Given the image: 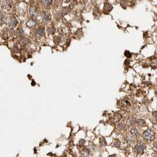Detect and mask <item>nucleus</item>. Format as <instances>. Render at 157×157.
Listing matches in <instances>:
<instances>
[{
	"label": "nucleus",
	"instance_id": "nucleus-1",
	"mask_svg": "<svg viewBox=\"0 0 157 157\" xmlns=\"http://www.w3.org/2000/svg\"><path fill=\"white\" fill-rule=\"evenodd\" d=\"M154 132L151 130H147L144 132L143 136L145 139L148 141H152L154 139Z\"/></svg>",
	"mask_w": 157,
	"mask_h": 157
},
{
	"label": "nucleus",
	"instance_id": "nucleus-2",
	"mask_svg": "<svg viewBox=\"0 0 157 157\" xmlns=\"http://www.w3.org/2000/svg\"><path fill=\"white\" fill-rule=\"evenodd\" d=\"M135 151L138 154H142L145 149V145L142 142H139L136 144L135 148Z\"/></svg>",
	"mask_w": 157,
	"mask_h": 157
},
{
	"label": "nucleus",
	"instance_id": "nucleus-3",
	"mask_svg": "<svg viewBox=\"0 0 157 157\" xmlns=\"http://www.w3.org/2000/svg\"><path fill=\"white\" fill-rule=\"evenodd\" d=\"M36 33L37 34H39L40 36H44V34H45V31H44V28H39V29L37 30Z\"/></svg>",
	"mask_w": 157,
	"mask_h": 157
},
{
	"label": "nucleus",
	"instance_id": "nucleus-4",
	"mask_svg": "<svg viewBox=\"0 0 157 157\" xmlns=\"http://www.w3.org/2000/svg\"><path fill=\"white\" fill-rule=\"evenodd\" d=\"M8 23H9V24L10 25V26H14L16 24L17 21L14 18H9V20H8Z\"/></svg>",
	"mask_w": 157,
	"mask_h": 157
},
{
	"label": "nucleus",
	"instance_id": "nucleus-5",
	"mask_svg": "<svg viewBox=\"0 0 157 157\" xmlns=\"http://www.w3.org/2000/svg\"><path fill=\"white\" fill-rule=\"evenodd\" d=\"M30 15L32 17H35L37 16L36 11L35 9H33V8H31V9H30Z\"/></svg>",
	"mask_w": 157,
	"mask_h": 157
},
{
	"label": "nucleus",
	"instance_id": "nucleus-6",
	"mask_svg": "<svg viewBox=\"0 0 157 157\" xmlns=\"http://www.w3.org/2000/svg\"><path fill=\"white\" fill-rule=\"evenodd\" d=\"M131 133L133 135H135V136L138 135V131L137 129H136V128H133L132 129H131Z\"/></svg>",
	"mask_w": 157,
	"mask_h": 157
},
{
	"label": "nucleus",
	"instance_id": "nucleus-7",
	"mask_svg": "<svg viewBox=\"0 0 157 157\" xmlns=\"http://www.w3.org/2000/svg\"><path fill=\"white\" fill-rule=\"evenodd\" d=\"M83 155L85 156V157H88L89 156V154L90 153V150L88 149H85L83 151Z\"/></svg>",
	"mask_w": 157,
	"mask_h": 157
},
{
	"label": "nucleus",
	"instance_id": "nucleus-8",
	"mask_svg": "<svg viewBox=\"0 0 157 157\" xmlns=\"http://www.w3.org/2000/svg\"><path fill=\"white\" fill-rule=\"evenodd\" d=\"M36 24V22L34 20H31L29 22H27V25H28V26H29V27H33V26H35Z\"/></svg>",
	"mask_w": 157,
	"mask_h": 157
},
{
	"label": "nucleus",
	"instance_id": "nucleus-9",
	"mask_svg": "<svg viewBox=\"0 0 157 157\" xmlns=\"http://www.w3.org/2000/svg\"><path fill=\"white\" fill-rule=\"evenodd\" d=\"M44 20H45V21H49V20H50V16L49 15V14H47V13H46V14L44 15Z\"/></svg>",
	"mask_w": 157,
	"mask_h": 157
},
{
	"label": "nucleus",
	"instance_id": "nucleus-10",
	"mask_svg": "<svg viewBox=\"0 0 157 157\" xmlns=\"http://www.w3.org/2000/svg\"><path fill=\"white\" fill-rule=\"evenodd\" d=\"M21 42H22L24 44H27V43H28V42H29V40H28V39H27V38L24 37L21 39Z\"/></svg>",
	"mask_w": 157,
	"mask_h": 157
},
{
	"label": "nucleus",
	"instance_id": "nucleus-11",
	"mask_svg": "<svg viewBox=\"0 0 157 157\" xmlns=\"http://www.w3.org/2000/svg\"><path fill=\"white\" fill-rule=\"evenodd\" d=\"M119 129H121V130H123V129H125V124L123 122H121V123L119 125Z\"/></svg>",
	"mask_w": 157,
	"mask_h": 157
},
{
	"label": "nucleus",
	"instance_id": "nucleus-12",
	"mask_svg": "<svg viewBox=\"0 0 157 157\" xmlns=\"http://www.w3.org/2000/svg\"><path fill=\"white\" fill-rule=\"evenodd\" d=\"M124 54H125V56H126V57H128V58H130V57H131L132 54L129 51H125V52Z\"/></svg>",
	"mask_w": 157,
	"mask_h": 157
},
{
	"label": "nucleus",
	"instance_id": "nucleus-13",
	"mask_svg": "<svg viewBox=\"0 0 157 157\" xmlns=\"http://www.w3.org/2000/svg\"><path fill=\"white\" fill-rule=\"evenodd\" d=\"M138 124L139 125L143 126V125H144L145 123V122L144 120H143V119H139L138 121Z\"/></svg>",
	"mask_w": 157,
	"mask_h": 157
},
{
	"label": "nucleus",
	"instance_id": "nucleus-14",
	"mask_svg": "<svg viewBox=\"0 0 157 157\" xmlns=\"http://www.w3.org/2000/svg\"><path fill=\"white\" fill-rule=\"evenodd\" d=\"M4 15L2 13H0V22H2L4 20Z\"/></svg>",
	"mask_w": 157,
	"mask_h": 157
},
{
	"label": "nucleus",
	"instance_id": "nucleus-15",
	"mask_svg": "<svg viewBox=\"0 0 157 157\" xmlns=\"http://www.w3.org/2000/svg\"><path fill=\"white\" fill-rule=\"evenodd\" d=\"M135 123V119L134 118H132L130 119V125H134Z\"/></svg>",
	"mask_w": 157,
	"mask_h": 157
},
{
	"label": "nucleus",
	"instance_id": "nucleus-16",
	"mask_svg": "<svg viewBox=\"0 0 157 157\" xmlns=\"http://www.w3.org/2000/svg\"><path fill=\"white\" fill-rule=\"evenodd\" d=\"M48 31H49V33H51V34H53V33L55 31V30L54 29V28H50L49 30H48Z\"/></svg>",
	"mask_w": 157,
	"mask_h": 157
},
{
	"label": "nucleus",
	"instance_id": "nucleus-17",
	"mask_svg": "<svg viewBox=\"0 0 157 157\" xmlns=\"http://www.w3.org/2000/svg\"><path fill=\"white\" fill-rule=\"evenodd\" d=\"M43 2L44 4H46L45 5H49L51 2V1H43Z\"/></svg>",
	"mask_w": 157,
	"mask_h": 157
},
{
	"label": "nucleus",
	"instance_id": "nucleus-18",
	"mask_svg": "<svg viewBox=\"0 0 157 157\" xmlns=\"http://www.w3.org/2000/svg\"><path fill=\"white\" fill-rule=\"evenodd\" d=\"M109 157H117L115 156V155H111V156H110Z\"/></svg>",
	"mask_w": 157,
	"mask_h": 157
}]
</instances>
